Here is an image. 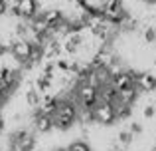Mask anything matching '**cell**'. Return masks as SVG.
<instances>
[{"label": "cell", "mask_w": 156, "mask_h": 151, "mask_svg": "<svg viewBox=\"0 0 156 151\" xmlns=\"http://www.w3.org/2000/svg\"><path fill=\"white\" fill-rule=\"evenodd\" d=\"M77 111H79V105L75 104V100L61 97L55 113L51 115L53 117V129H57V131H69L77 123Z\"/></svg>", "instance_id": "obj_1"}, {"label": "cell", "mask_w": 156, "mask_h": 151, "mask_svg": "<svg viewBox=\"0 0 156 151\" xmlns=\"http://www.w3.org/2000/svg\"><path fill=\"white\" fill-rule=\"evenodd\" d=\"M75 104L79 108L93 109L99 104V88L89 81H79L75 88Z\"/></svg>", "instance_id": "obj_2"}, {"label": "cell", "mask_w": 156, "mask_h": 151, "mask_svg": "<svg viewBox=\"0 0 156 151\" xmlns=\"http://www.w3.org/2000/svg\"><path fill=\"white\" fill-rule=\"evenodd\" d=\"M93 111V119H95L97 125H113L117 121V111H115L113 104H107V101H99Z\"/></svg>", "instance_id": "obj_3"}, {"label": "cell", "mask_w": 156, "mask_h": 151, "mask_svg": "<svg viewBox=\"0 0 156 151\" xmlns=\"http://www.w3.org/2000/svg\"><path fill=\"white\" fill-rule=\"evenodd\" d=\"M10 54L14 56L20 64L28 62V60H30V54H32V42H28V40L16 36V40L12 42V46H10Z\"/></svg>", "instance_id": "obj_4"}, {"label": "cell", "mask_w": 156, "mask_h": 151, "mask_svg": "<svg viewBox=\"0 0 156 151\" xmlns=\"http://www.w3.org/2000/svg\"><path fill=\"white\" fill-rule=\"evenodd\" d=\"M32 127H34V131L40 133V135L51 133L53 131V117L51 115H46V113L32 111Z\"/></svg>", "instance_id": "obj_5"}, {"label": "cell", "mask_w": 156, "mask_h": 151, "mask_svg": "<svg viewBox=\"0 0 156 151\" xmlns=\"http://www.w3.org/2000/svg\"><path fill=\"white\" fill-rule=\"evenodd\" d=\"M16 8H18L20 20H30L40 12V2L38 0H20L16 4Z\"/></svg>", "instance_id": "obj_6"}, {"label": "cell", "mask_w": 156, "mask_h": 151, "mask_svg": "<svg viewBox=\"0 0 156 151\" xmlns=\"http://www.w3.org/2000/svg\"><path fill=\"white\" fill-rule=\"evenodd\" d=\"M136 88L140 93H152L156 92V76L152 72H140L136 77Z\"/></svg>", "instance_id": "obj_7"}, {"label": "cell", "mask_w": 156, "mask_h": 151, "mask_svg": "<svg viewBox=\"0 0 156 151\" xmlns=\"http://www.w3.org/2000/svg\"><path fill=\"white\" fill-rule=\"evenodd\" d=\"M138 88L136 85H130V88H125V89H119L117 92V100L115 101H121V104H126V105H134V101L138 100Z\"/></svg>", "instance_id": "obj_8"}, {"label": "cell", "mask_w": 156, "mask_h": 151, "mask_svg": "<svg viewBox=\"0 0 156 151\" xmlns=\"http://www.w3.org/2000/svg\"><path fill=\"white\" fill-rule=\"evenodd\" d=\"M42 16H44V20L50 24V30H53V28L65 18V12L61 10V8H48V10H42Z\"/></svg>", "instance_id": "obj_9"}, {"label": "cell", "mask_w": 156, "mask_h": 151, "mask_svg": "<svg viewBox=\"0 0 156 151\" xmlns=\"http://www.w3.org/2000/svg\"><path fill=\"white\" fill-rule=\"evenodd\" d=\"M115 139H117L119 143L122 145V147L129 151V147L133 145V141H134V135L130 133V129H119L117 135H115Z\"/></svg>", "instance_id": "obj_10"}, {"label": "cell", "mask_w": 156, "mask_h": 151, "mask_svg": "<svg viewBox=\"0 0 156 151\" xmlns=\"http://www.w3.org/2000/svg\"><path fill=\"white\" fill-rule=\"evenodd\" d=\"M67 151H93V147L87 139H73L67 145Z\"/></svg>", "instance_id": "obj_11"}, {"label": "cell", "mask_w": 156, "mask_h": 151, "mask_svg": "<svg viewBox=\"0 0 156 151\" xmlns=\"http://www.w3.org/2000/svg\"><path fill=\"white\" fill-rule=\"evenodd\" d=\"M142 40H144L146 44L156 42V30H154L152 26H146V28H144V32H142Z\"/></svg>", "instance_id": "obj_12"}, {"label": "cell", "mask_w": 156, "mask_h": 151, "mask_svg": "<svg viewBox=\"0 0 156 151\" xmlns=\"http://www.w3.org/2000/svg\"><path fill=\"white\" fill-rule=\"evenodd\" d=\"M142 115H144L146 119H152V117L156 115V105L154 104H148L144 109H142Z\"/></svg>", "instance_id": "obj_13"}, {"label": "cell", "mask_w": 156, "mask_h": 151, "mask_svg": "<svg viewBox=\"0 0 156 151\" xmlns=\"http://www.w3.org/2000/svg\"><path fill=\"white\" fill-rule=\"evenodd\" d=\"M130 133L133 135H142V131H144V127H142V123H138V121H133V123L129 125Z\"/></svg>", "instance_id": "obj_14"}, {"label": "cell", "mask_w": 156, "mask_h": 151, "mask_svg": "<svg viewBox=\"0 0 156 151\" xmlns=\"http://www.w3.org/2000/svg\"><path fill=\"white\" fill-rule=\"evenodd\" d=\"M8 97H10V93H8L6 89H4L2 85H0V108H2V105H4V104L8 101Z\"/></svg>", "instance_id": "obj_15"}, {"label": "cell", "mask_w": 156, "mask_h": 151, "mask_svg": "<svg viewBox=\"0 0 156 151\" xmlns=\"http://www.w3.org/2000/svg\"><path fill=\"white\" fill-rule=\"evenodd\" d=\"M8 8H10L8 0H0V16H6L8 14Z\"/></svg>", "instance_id": "obj_16"}, {"label": "cell", "mask_w": 156, "mask_h": 151, "mask_svg": "<svg viewBox=\"0 0 156 151\" xmlns=\"http://www.w3.org/2000/svg\"><path fill=\"white\" fill-rule=\"evenodd\" d=\"M6 52H10V50H8V46H6L4 42H0V58H2V56L6 54Z\"/></svg>", "instance_id": "obj_17"}, {"label": "cell", "mask_w": 156, "mask_h": 151, "mask_svg": "<svg viewBox=\"0 0 156 151\" xmlns=\"http://www.w3.org/2000/svg\"><path fill=\"white\" fill-rule=\"evenodd\" d=\"M4 129H6V121H4V117L0 115V135L4 133Z\"/></svg>", "instance_id": "obj_18"}, {"label": "cell", "mask_w": 156, "mask_h": 151, "mask_svg": "<svg viewBox=\"0 0 156 151\" xmlns=\"http://www.w3.org/2000/svg\"><path fill=\"white\" fill-rule=\"evenodd\" d=\"M50 151H67V147H59V145H57V147H51Z\"/></svg>", "instance_id": "obj_19"}, {"label": "cell", "mask_w": 156, "mask_h": 151, "mask_svg": "<svg viewBox=\"0 0 156 151\" xmlns=\"http://www.w3.org/2000/svg\"><path fill=\"white\" fill-rule=\"evenodd\" d=\"M140 2H144V4H156V0H140Z\"/></svg>", "instance_id": "obj_20"}, {"label": "cell", "mask_w": 156, "mask_h": 151, "mask_svg": "<svg viewBox=\"0 0 156 151\" xmlns=\"http://www.w3.org/2000/svg\"><path fill=\"white\" fill-rule=\"evenodd\" d=\"M152 62H154V66H156V56H154V60H152Z\"/></svg>", "instance_id": "obj_21"}, {"label": "cell", "mask_w": 156, "mask_h": 151, "mask_svg": "<svg viewBox=\"0 0 156 151\" xmlns=\"http://www.w3.org/2000/svg\"><path fill=\"white\" fill-rule=\"evenodd\" d=\"M115 151H126V149H115Z\"/></svg>", "instance_id": "obj_22"}, {"label": "cell", "mask_w": 156, "mask_h": 151, "mask_svg": "<svg viewBox=\"0 0 156 151\" xmlns=\"http://www.w3.org/2000/svg\"><path fill=\"white\" fill-rule=\"evenodd\" d=\"M67 2H75V0H67Z\"/></svg>", "instance_id": "obj_23"}]
</instances>
